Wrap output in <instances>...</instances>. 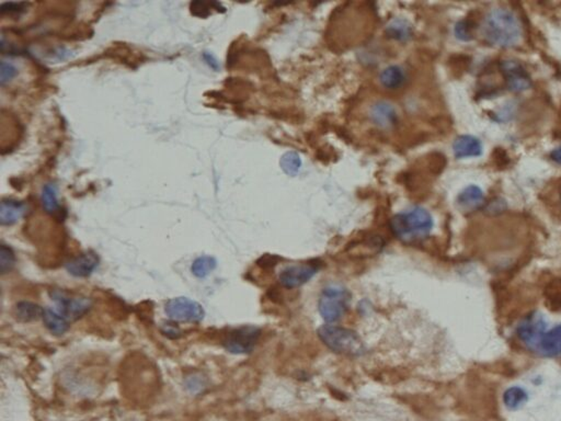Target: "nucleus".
<instances>
[{
    "label": "nucleus",
    "instance_id": "a211bd4d",
    "mask_svg": "<svg viewBox=\"0 0 561 421\" xmlns=\"http://www.w3.org/2000/svg\"><path fill=\"white\" fill-rule=\"evenodd\" d=\"M216 259L211 256H201L192 263L191 271L197 278L203 279L216 268Z\"/></svg>",
    "mask_w": 561,
    "mask_h": 421
},
{
    "label": "nucleus",
    "instance_id": "7c9ffc66",
    "mask_svg": "<svg viewBox=\"0 0 561 421\" xmlns=\"http://www.w3.org/2000/svg\"><path fill=\"white\" fill-rule=\"evenodd\" d=\"M560 202H561V193H560Z\"/></svg>",
    "mask_w": 561,
    "mask_h": 421
},
{
    "label": "nucleus",
    "instance_id": "f3484780",
    "mask_svg": "<svg viewBox=\"0 0 561 421\" xmlns=\"http://www.w3.org/2000/svg\"><path fill=\"white\" fill-rule=\"evenodd\" d=\"M373 118L380 127H389L396 121V112L387 103H378L373 110Z\"/></svg>",
    "mask_w": 561,
    "mask_h": 421
},
{
    "label": "nucleus",
    "instance_id": "ddd939ff",
    "mask_svg": "<svg viewBox=\"0 0 561 421\" xmlns=\"http://www.w3.org/2000/svg\"><path fill=\"white\" fill-rule=\"evenodd\" d=\"M13 313H15V316H16L18 321L29 323V321L43 319L45 310L42 306H39V304H35V303L22 301V302H19L17 304Z\"/></svg>",
    "mask_w": 561,
    "mask_h": 421
},
{
    "label": "nucleus",
    "instance_id": "f8f14e48",
    "mask_svg": "<svg viewBox=\"0 0 561 421\" xmlns=\"http://www.w3.org/2000/svg\"><path fill=\"white\" fill-rule=\"evenodd\" d=\"M453 150L457 158L477 157L483 152V146L476 137L463 135L454 142Z\"/></svg>",
    "mask_w": 561,
    "mask_h": 421
},
{
    "label": "nucleus",
    "instance_id": "5701e85b",
    "mask_svg": "<svg viewBox=\"0 0 561 421\" xmlns=\"http://www.w3.org/2000/svg\"><path fill=\"white\" fill-rule=\"evenodd\" d=\"M16 265V256L9 246L3 244L0 247V271L1 274H8Z\"/></svg>",
    "mask_w": 561,
    "mask_h": 421
},
{
    "label": "nucleus",
    "instance_id": "dca6fc26",
    "mask_svg": "<svg viewBox=\"0 0 561 421\" xmlns=\"http://www.w3.org/2000/svg\"><path fill=\"white\" fill-rule=\"evenodd\" d=\"M43 208L48 214H55L60 210L57 199V187L54 183H46L41 193Z\"/></svg>",
    "mask_w": 561,
    "mask_h": 421
},
{
    "label": "nucleus",
    "instance_id": "20e7f679",
    "mask_svg": "<svg viewBox=\"0 0 561 421\" xmlns=\"http://www.w3.org/2000/svg\"><path fill=\"white\" fill-rule=\"evenodd\" d=\"M349 302L350 294L344 287H326L318 302L320 315L327 323L337 321L346 313Z\"/></svg>",
    "mask_w": 561,
    "mask_h": 421
},
{
    "label": "nucleus",
    "instance_id": "6e6552de",
    "mask_svg": "<svg viewBox=\"0 0 561 421\" xmlns=\"http://www.w3.org/2000/svg\"><path fill=\"white\" fill-rule=\"evenodd\" d=\"M319 263L314 262V261L290 266L282 270L278 276V280L284 287L295 289L312 279L319 271Z\"/></svg>",
    "mask_w": 561,
    "mask_h": 421
},
{
    "label": "nucleus",
    "instance_id": "9d476101",
    "mask_svg": "<svg viewBox=\"0 0 561 421\" xmlns=\"http://www.w3.org/2000/svg\"><path fill=\"white\" fill-rule=\"evenodd\" d=\"M98 265V256L92 251H88L66 263V270L76 278H86L95 271Z\"/></svg>",
    "mask_w": 561,
    "mask_h": 421
},
{
    "label": "nucleus",
    "instance_id": "2eb2a0df",
    "mask_svg": "<svg viewBox=\"0 0 561 421\" xmlns=\"http://www.w3.org/2000/svg\"><path fill=\"white\" fill-rule=\"evenodd\" d=\"M43 321H44L45 326L48 327V330L52 334L61 336V334H65L69 330V321L58 312L53 311L50 308L45 310Z\"/></svg>",
    "mask_w": 561,
    "mask_h": 421
},
{
    "label": "nucleus",
    "instance_id": "6ab92c4d",
    "mask_svg": "<svg viewBox=\"0 0 561 421\" xmlns=\"http://www.w3.org/2000/svg\"><path fill=\"white\" fill-rule=\"evenodd\" d=\"M483 201V192H481V190H480L479 188L474 187V186L466 188L458 197L459 204H461L463 208H476V206L481 204Z\"/></svg>",
    "mask_w": 561,
    "mask_h": 421
},
{
    "label": "nucleus",
    "instance_id": "393cba45",
    "mask_svg": "<svg viewBox=\"0 0 561 421\" xmlns=\"http://www.w3.org/2000/svg\"><path fill=\"white\" fill-rule=\"evenodd\" d=\"M216 3H204V1H193L190 5L191 13L193 16L199 17V18H206L210 16L212 7H215Z\"/></svg>",
    "mask_w": 561,
    "mask_h": 421
},
{
    "label": "nucleus",
    "instance_id": "f257e3e1",
    "mask_svg": "<svg viewBox=\"0 0 561 421\" xmlns=\"http://www.w3.org/2000/svg\"><path fill=\"white\" fill-rule=\"evenodd\" d=\"M433 227L431 214L422 208L404 210L391 221L393 234L404 242H419L430 234Z\"/></svg>",
    "mask_w": 561,
    "mask_h": 421
},
{
    "label": "nucleus",
    "instance_id": "c756f323",
    "mask_svg": "<svg viewBox=\"0 0 561 421\" xmlns=\"http://www.w3.org/2000/svg\"><path fill=\"white\" fill-rule=\"evenodd\" d=\"M551 158H553V161H556L561 166V145L551 153Z\"/></svg>",
    "mask_w": 561,
    "mask_h": 421
},
{
    "label": "nucleus",
    "instance_id": "4468645a",
    "mask_svg": "<svg viewBox=\"0 0 561 421\" xmlns=\"http://www.w3.org/2000/svg\"><path fill=\"white\" fill-rule=\"evenodd\" d=\"M380 84L386 89L395 90L402 87L406 82V74L404 69L399 66H389L382 71L380 76Z\"/></svg>",
    "mask_w": 561,
    "mask_h": 421
},
{
    "label": "nucleus",
    "instance_id": "4be33fe9",
    "mask_svg": "<svg viewBox=\"0 0 561 421\" xmlns=\"http://www.w3.org/2000/svg\"><path fill=\"white\" fill-rule=\"evenodd\" d=\"M387 33L393 39L404 41V39H408L411 35V26L404 20H396V21L389 24V28H387Z\"/></svg>",
    "mask_w": 561,
    "mask_h": 421
},
{
    "label": "nucleus",
    "instance_id": "aec40b11",
    "mask_svg": "<svg viewBox=\"0 0 561 421\" xmlns=\"http://www.w3.org/2000/svg\"><path fill=\"white\" fill-rule=\"evenodd\" d=\"M526 400V393L519 387H512L510 390L506 391V394H504V404L510 409H517V408L524 405Z\"/></svg>",
    "mask_w": 561,
    "mask_h": 421
},
{
    "label": "nucleus",
    "instance_id": "cd10ccee",
    "mask_svg": "<svg viewBox=\"0 0 561 421\" xmlns=\"http://www.w3.org/2000/svg\"><path fill=\"white\" fill-rule=\"evenodd\" d=\"M161 330H163V334H165V336L169 338H173V339L180 337V334H181L180 328L175 324H171V323L163 324Z\"/></svg>",
    "mask_w": 561,
    "mask_h": 421
},
{
    "label": "nucleus",
    "instance_id": "0eeeda50",
    "mask_svg": "<svg viewBox=\"0 0 561 421\" xmlns=\"http://www.w3.org/2000/svg\"><path fill=\"white\" fill-rule=\"evenodd\" d=\"M165 311L172 321L186 323H199L205 316L203 306L188 298H176L168 301Z\"/></svg>",
    "mask_w": 561,
    "mask_h": 421
},
{
    "label": "nucleus",
    "instance_id": "bb28decb",
    "mask_svg": "<svg viewBox=\"0 0 561 421\" xmlns=\"http://www.w3.org/2000/svg\"><path fill=\"white\" fill-rule=\"evenodd\" d=\"M26 3H3L0 6V11L5 13H20L26 10Z\"/></svg>",
    "mask_w": 561,
    "mask_h": 421
},
{
    "label": "nucleus",
    "instance_id": "1a4fd4ad",
    "mask_svg": "<svg viewBox=\"0 0 561 421\" xmlns=\"http://www.w3.org/2000/svg\"><path fill=\"white\" fill-rule=\"evenodd\" d=\"M502 71L508 87L512 91H524L530 88L531 78L521 64L514 61H506L502 64Z\"/></svg>",
    "mask_w": 561,
    "mask_h": 421
},
{
    "label": "nucleus",
    "instance_id": "39448f33",
    "mask_svg": "<svg viewBox=\"0 0 561 421\" xmlns=\"http://www.w3.org/2000/svg\"><path fill=\"white\" fill-rule=\"evenodd\" d=\"M51 296L57 305L58 313L63 315L67 321H77L91 307V301L89 298L71 295L61 289H54L51 293Z\"/></svg>",
    "mask_w": 561,
    "mask_h": 421
},
{
    "label": "nucleus",
    "instance_id": "7ed1b4c3",
    "mask_svg": "<svg viewBox=\"0 0 561 421\" xmlns=\"http://www.w3.org/2000/svg\"><path fill=\"white\" fill-rule=\"evenodd\" d=\"M318 336L329 349L337 353L359 355L364 351L362 340L350 329L325 325L318 329Z\"/></svg>",
    "mask_w": 561,
    "mask_h": 421
},
{
    "label": "nucleus",
    "instance_id": "b1692460",
    "mask_svg": "<svg viewBox=\"0 0 561 421\" xmlns=\"http://www.w3.org/2000/svg\"><path fill=\"white\" fill-rule=\"evenodd\" d=\"M18 74L16 66L10 62L3 61L0 65V84L1 86L8 84Z\"/></svg>",
    "mask_w": 561,
    "mask_h": 421
},
{
    "label": "nucleus",
    "instance_id": "c85d7f7f",
    "mask_svg": "<svg viewBox=\"0 0 561 421\" xmlns=\"http://www.w3.org/2000/svg\"><path fill=\"white\" fill-rule=\"evenodd\" d=\"M203 60H204L205 63L210 66L211 69H214L215 71H220V63H218L217 58L213 55L212 53H203Z\"/></svg>",
    "mask_w": 561,
    "mask_h": 421
},
{
    "label": "nucleus",
    "instance_id": "9b49d317",
    "mask_svg": "<svg viewBox=\"0 0 561 421\" xmlns=\"http://www.w3.org/2000/svg\"><path fill=\"white\" fill-rule=\"evenodd\" d=\"M26 206L21 201L6 199L0 204V223L3 226H10L24 217Z\"/></svg>",
    "mask_w": 561,
    "mask_h": 421
},
{
    "label": "nucleus",
    "instance_id": "a878e982",
    "mask_svg": "<svg viewBox=\"0 0 561 421\" xmlns=\"http://www.w3.org/2000/svg\"><path fill=\"white\" fill-rule=\"evenodd\" d=\"M455 33H456L457 37L464 39V41L472 39V26H470V22H459L455 28Z\"/></svg>",
    "mask_w": 561,
    "mask_h": 421
},
{
    "label": "nucleus",
    "instance_id": "423d86ee",
    "mask_svg": "<svg viewBox=\"0 0 561 421\" xmlns=\"http://www.w3.org/2000/svg\"><path fill=\"white\" fill-rule=\"evenodd\" d=\"M261 330L258 327L246 326L238 327L233 329L226 336L224 340V347L229 352L235 355H244L253 350L259 340Z\"/></svg>",
    "mask_w": 561,
    "mask_h": 421
},
{
    "label": "nucleus",
    "instance_id": "f03ea898",
    "mask_svg": "<svg viewBox=\"0 0 561 421\" xmlns=\"http://www.w3.org/2000/svg\"><path fill=\"white\" fill-rule=\"evenodd\" d=\"M485 35L491 43L511 46L521 37V26L517 17L506 9H495L486 18Z\"/></svg>",
    "mask_w": 561,
    "mask_h": 421
},
{
    "label": "nucleus",
    "instance_id": "412c9836",
    "mask_svg": "<svg viewBox=\"0 0 561 421\" xmlns=\"http://www.w3.org/2000/svg\"><path fill=\"white\" fill-rule=\"evenodd\" d=\"M301 165H302L301 157L295 152L286 153L280 159V167L283 169L284 172L289 174V176H295L299 172Z\"/></svg>",
    "mask_w": 561,
    "mask_h": 421
}]
</instances>
